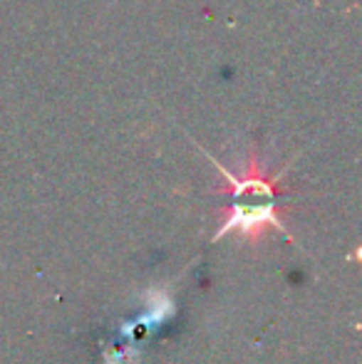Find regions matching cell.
<instances>
[{"label": "cell", "instance_id": "1", "mask_svg": "<svg viewBox=\"0 0 362 364\" xmlns=\"http://www.w3.org/2000/svg\"><path fill=\"white\" fill-rule=\"evenodd\" d=\"M211 164L216 166V171L231 186V206H228L226 218L221 220L213 240H218L226 233H238L248 243H258L266 238L268 230H280L283 235H288L285 223L278 213L280 206V181H283V171H278L275 176H266V166L261 164V159L256 154L248 156L246 171L238 173L228 171L223 164H218L208 151H203ZM290 238V235H288Z\"/></svg>", "mask_w": 362, "mask_h": 364}]
</instances>
